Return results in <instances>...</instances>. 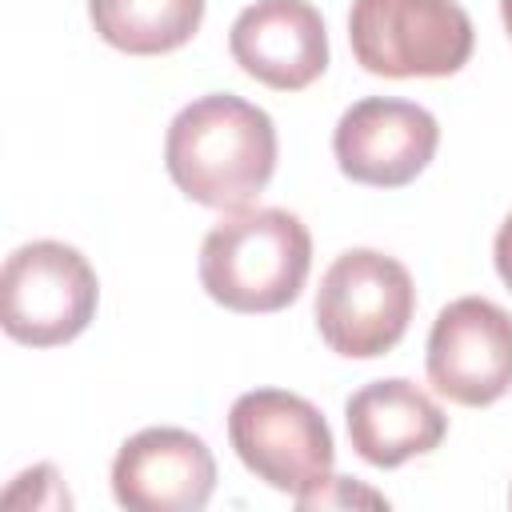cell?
<instances>
[{
	"label": "cell",
	"mask_w": 512,
	"mask_h": 512,
	"mask_svg": "<svg viewBox=\"0 0 512 512\" xmlns=\"http://www.w3.org/2000/svg\"><path fill=\"white\" fill-rule=\"evenodd\" d=\"M320 340L348 360H372L392 352L416 312V288L408 268L376 248L340 252L316 288Z\"/></svg>",
	"instance_id": "4"
},
{
	"label": "cell",
	"mask_w": 512,
	"mask_h": 512,
	"mask_svg": "<svg viewBox=\"0 0 512 512\" xmlns=\"http://www.w3.org/2000/svg\"><path fill=\"white\" fill-rule=\"evenodd\" d=\"M100 280L64 240L20 244L0 272V324L16 344L56 348L76 340L96 316Z\"/></svg>",
	"instance_id": "6"
},
{
	"label": "cell",
	"mask_w": 512,
	"mask_h": 512,
	"mask_svg": "<svg viewBox=\"0 0 512 512\" xmlns=\"http://www.w3.org/2000/svg\"><path fill=\"white\" fill-rule=\"evenodd\" d=\"M344 424L356 456L372 468H400L404 460L432 452L448 432L440 404L404 376L356 388L344 404Z\"/></svg>",
	"instance_id": "11"
},
{
	"label": "cell",
	"mask_w": 512,
	"mask_h": 512,
	"mask_svg": "<svg viewBox=\"0 0 512 512\" xmlns=\"http://www.w3.org/2000/svg\"><path fill=\"white\" fill-rule=\"evenodd\" d=\"M228 440L240 464L296 504L332 480L336 444L320 408L284 388H252L228 408Z\"/></svg>",
	"instance_id": "3"
},
{
	"label": "cell",
	"mask_w": 512,
	"mask_h": 512,
	"mask_svg": "<svg viewBox=\"0 0 512 512\" xmlns=\"http://www.w3.org/2000/svg\"><path fill=\"white\" fill-rule=\"evenodd\" d=\"M88 20L128 56H164L200 32L204 0H88Z\"/></svg>",
	"instance_id": "12"
},
{
	"label": "cell",
	"mask_w": 512,
	"mask_h": 512,
	"mask_svg": "<svg viewBox=\"0 0 512 512\" xmlns=\"http://www.w3.org/2000/svg\"><path fill=\"white\" fill-rule=\"evenodd\" d=\"M232 60L276 92H300L328 68V32L308 0H256L228 32Z\"/></svg>",
	"instance_id": "10"
},
{
	"label": "cell",
	"mask_w": 512,
	"mask_h": 512,
	"mask_svg": "<svg viewBox=\"0 0 512 512\" xmlns=\"http://www.w3.org/2000/svg\"><path fill=\"white\" fill-rule=\"evenodd\" d=\"M164 164L192 204L236 212L276 172V124L264 108L232 92L196 96L168 124Z\"/></svg>",
	"instance_id": "1"
},
{
	"label": "cell",
	"mask_w": 512,
	"mask_h": 512,
	"mask_svg": "<svg viewBox=\"0 0 512 512\" xmlns=\"http://www.w3.org/2000/svg\"><path fill=\"white\" fill-rule=\"evenodd\" d=\"M440 124L428 108L396 96L356 100L332 132L336 164L348 180L368 188H404L436 156Z\"/></svg>",
	"instance_id": "8"
},
{
	"label": "cell",
	"mask_w": 512,
	"mask_h": 512,
	"mask_svg": "<svg viewBox=\"0 0 512 512\" xmlns=\"http://www.w3.org/2000/svg\"><path fill=\"white\" fill-rule=\"evenodd\" d=\"M472 20L456 0H352L348 44L384 80H440L468 64Z\"/></svg>",
	"instance_id": "5"
},
{
	"label": "cell",
	"mask_w": 512,
	"mask_h": 512,
	"mask_svg": "<svg viewBox=\"0 0 512 512\" xmlns=\"http://www.w3.org/2000/svg\"><path fill=\"white\" fill-rule=\"evenodd\" d=\"M312 268V236L288 208H236L200 244V284L228 312L288 308Z\"/></svg>",
	"instance_id": "2"
},
{
	"label": "cell",
	"mask_w": 512,
	"mask_h": 512,
	"mask_svg": "<svg viewBox=\"0 0 512 512\" xmlns=\"http://www.w3.org/2000/svg\"><path fill=\"white\" fill-rule=\"evenodd\" d=\"M500 20H504V28L512 36V0H500Z\"/></svg>",
	"instance_id": "14"
},
{
	"label": "cell",
	"mask_w": 512,
	"mask_h": 512,
	"mask_svg": "<svg viewBox=\"0 0 512 512\" xmlns=\"http://www.w3.org/2000/svg\"><path fill=\"white\" fill-rule=\"evenodd\" d=\"M492 260H496V272H500V280L508 284V292H512V212L504 216V224H500V232H496V244H492Z\"/></svg>",
	"instance_id": "13"
},
{
	"label": "cell",
	"mask_w": 512,
	"mask_h": 512,
	"mask_svg": "<svg viewBox=\"0 0 512 512\" xmlns=\"http://www.w3.org/2000/svg\"><path fill=\"white\" fill-rule=\"evenodd\" d=\"M212 488V448L188 428H140L112 460V496L128 512H200Z\"/></svg>",
	"instance_id": "9"
},
{
	"label": "cell",
	"mask_w": 512,
	"mask_h": 512,
	"mask_svg": "<svg viewBox=\"0 0 512 512\" xmlns=\"http://www.w3.org/2000/svg\"><path fill=\"white\" fill-rule=\"evenodd\" d=\"M428 384L460 404L488 408L512 388V312L488 296L444 304L428 332Z\"/></svg>",
	"instance_id": "7"
}]
</instances>
